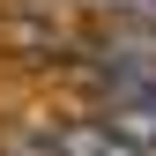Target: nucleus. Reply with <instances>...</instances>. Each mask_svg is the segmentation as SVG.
I'll use <instances>...</instances> for the list:
<instances>
[{
    "mask_svg": "<svg viewBox=\"0 0 156 156\" xmlns=\"http://www.w3.org/2000/svg\"><path fill=\"white\" fill-rule=\"evenodd\" d=\"M112 134H126L141 156H156V82L149 89H126V97H104V112H97Z\"/></svg>",
    "mask_w": 156,
    "mask_h": 156,
    "instance_id": "2",
    "label": "nucleus"
},
{
    "mask_svg": "<svg viewBox=\"0 0 156 156\" xmlns=\"http://www.w3.org/2000/svg\"><path fill=\"white\" fill-rule=\"evenodd\" d=\"M104 8H119V15H141V23H156V0H104Z\"/></svg>",
    "mask_w": 156,
    "mask_h": 156,
    "instance_id": "3",
    "label": "nucleus"
},
{
    "mask_svg": "<svg viewBox=\"0 0 156 156\" xmlns=\"http://www.w3.org/2000/svg\"><path fill=\"white\" fill-rule=\"evenodd\" d=\"M37 141H45L52 156H141L126 134H112L104 119H60V126L45 119V126H37Z\"/></svg>",
    "mask_w": 156,
    "mask_h": 156,
    "instance_id": "1",
    "label": "nucleus"
}]
</instances>
